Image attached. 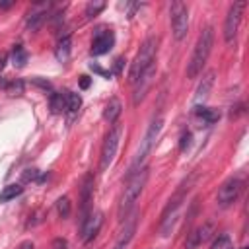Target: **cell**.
Listing matches in <instances>:
<instances>
[{"instance_id":"cell-30","label":"cell","mask_w":249,"mask_h":249,"mask_svg":"<svg viewBox=\"0 0 249 249\" xmlns=\"http://www.w3.org/2000/svg\"><path fill=\"white\" fill-rule=\"evenodd\" d=\"M6 62H8V54L6 53H0V74H2L4 66H6Z\"/></svg>"},{"instance_id":"cell-29","label":"cell","mask_w":249,"mask_h":249,"mask_svg":"<svg viewBox=\"0 0 249 249\" xmlns=\"http://www.w3.org/2000/svg\"><path fill=\"white\" fill-rule=\"evenodd\" d=\"M189 144H191V132H185V134L181 136V150L189 148Z\"/></svg>"},{"instance_id":"cell-16","label":"cell","mask_w":249,"mask_h":249,"mask_svg":"<svg viewBox=\"0 0 249 249\" xmlns=\"http://www.w3.org/2000/svg\"><path fill=\"white\" fill-rule=\"evenodd\" d=\"M214 78H216V72H214V70H208V72L202 74V78H200V82H198V86H196V89H195V103H196V105L204 103L206 97L210 95V89H212V86H214Z\"/></svg>"},{"instance_id":"cell-20","label":"cell","mask_w":249,"mask_h":249,"mask_svg":"<svg viewBox=\"0 0 249 249\" xmlns=\"http://www.w3.org/2000/svg\"><path fill=\"white\" fill-rule=\"evenodd\" d=\"M12 64L16 68H23L27 64V53H25V49L21 45H16L12 49Z\"/></svg>"},{"instance_id":"cell-28","label":"cell","mask_w":249,"mask_h":249,"mask_svg":"<svg viewBox=\"0 0 249 249\" xmlns=\"http://www.w3.org/2000/svg\"><path fill=\"white\" fill-rule=\"evenodd\" d=\"M51 249H68V241L64 237H56V239H53Z\"/></svg>"},{"instance_id":"cell-3","label":"cell","mask_w":249,"mask_h":249,"mask_svg":"<svg viewBox=\"0 0 249 249\" xmlns=\"http://www.w3.org/2000/svg\"><path fill=\"white\" fill-rule=\"evenodd\" d=\"M161 126H163V117H161V113H158V115L152 117L148 128H146V132H144V138H142V142H140L138 154H136V158H134V161H132V165H130L128 175H132L134 171H138L140 167H144V161H146V158L150 156V152H152V148H154V144H156V140H158V136H160V132H161ZM128 175H126V177H128Z\"/></svg>"},{"instance_id":"cell-24","label":"cell","mask_w":249,"mask_h":249,"mask_svg":"<svg viewBox=\"0 0 249 249\" xmlns=\"http://www.w3.org/2000/svg\"><path fill=\"white\" fill-rule=\"evenodd\" d=\"M103 8H105V2H103V0H93V2H89V4L86 6V18H88V19L95 18Z\"/></svg>"},{"instance_id":"cell-11","label":"cell","mask_w":249,"mask_h":249,"mask_svg":"<svg viewBox=\"0 0 249 249\" xmlns=\"http://www.w3.org/2000/svg\"><path fill=\"white\" fill-rule=\"evenodd\" d=\"M91 200H93V175L88 173L82 181V189H80V220L78 224H82L89 212H91Z\"/></svg>"},{"instance_id":"cell-15","label":"cell","mask_w":249,"mask_h":249,"mask_svg":"<svg viewBox=\"0 0 249 249\" xmlns=\"http://www.w3.org/2000/svg\"><path fill=\"white\" fill-rule=\"evenodd\" d=\"M49 8H51V4H35V6L31 8V12L27 14L25 27H27L29 31H37V29L43 25V21L47 19Z\"/></svg>"},{"instance_id":"cell-17","label":"cell","mask_w":249,"mask_h":249,"mask_svg":"<svg viewBox=\"0 0 249 249\" xmlns=\"http://www.w3.org/2000/svg\"><path fill=\"white\" fill-rule=\"evenodd\" d=\"M70 47H72V41H70V35H64V37H60L58 39V43H56V49H54V56H56V60L58 62H68V58H70Z\"/></svg>"},{"instance_id":"cell-1","label":"cell","mask_w":249,"mask_h":249,"mask_svg":"<svg viewBox=\"0 0 249 249\" xmlns=\"http://www.w3.org/2000/svg\"><path fill=\"white\" fill-rule=\"evenodd\" d=\"M148 175H150V169L144 165V167H140L138 171H134L132 175H128V177L124 179V189H123V195H121V198H119V208H117V214H119L121 220H124V218L130 214L134 202L138 200L140 193H142L144 187H146Z\"/></svg>"},{"instance_id":"cell-9","label":"cell","mask_w":249,"mask_h":249,"mask_svg":"<svg viewBox=\"0 0 249 249\" xmlns=\"http://www.w3.org/2000/svg\"><path fill=\"white\" fill-rule=\"evenodd\" d=\"M241 189H243V183H241L239 177H230V179H226V181L220 185L218 195H216V202H218V206H220V208H228V206H231V204L237 200Z\"/></svg>"},{"instance_id":"cell-25","label":"cell","mask_w":249,"mask_h":249,"mask_svg":"<svg viewBox=\"0 0 249 249\" xmlns=\"http://www.w3.org/2000/svg\"><path fill=\"white\" fill-rule=\"evenodd\" d=\"M56 212H58V216H60L62 220L70 216V198H68V196H60V198L56 200Z\"/></svg>"},{"instance_id":"cell-2","label":"cell","mask_w":249,"mask_h":249,"mask_svg":"<svg viewBox=\"0 0 249 249\" xmlns=\"http://www.w3.org/2000/svg\"><path fill=\"white\" fill-rule=\"evenodd\" d=\"M212 45H214V29L208 25V27H204L200 31V35H198V39L195 43L193 54H191V58L187 62V78H196L202 72V68H204V64H206L208 56H210Z\"/></svg>"},{"instance_id":"cell-8","label":"cell","mask_w":249,"mask_h":249,"mask_svg":"<svg viewBox=\"0 0 249 249\" xmlns=\"http://www.w3.org/2000/svg\"><path fill=\"white\" fill-rule=\"evenodd\" d=\"M245 2L239 0V2H233L226 14V21H224V41L226 45H231L237 37V31H239V25H241V18H243V10H245Z\"/></svg>"},{"instance_id":"cell-32","label":"cell","mask_w":249,"mask_h":249,"mask_svg":"<svg viewBox=\"0 0 249 249\" xmlns=\"http://www.w3.org/2000/svg\"><path fill=\"white\" fill-rule=\"evenodd\" d=\"M80 86L86 89V88L89 86V78H88V76H82V80H80Z\"/></svg>"},{"instance_id":"cell-22","label":"cell","mask_w":249,"mask_h":249,"mask_svg":"<svg viewBox=\"0 0 249 249\" xmlns=\"http://www.w3.org/2000/svg\"><path fill=\"white\" fill-rule=\"evenodd\" d=\"M23 193V187L21 185H6L2 191H0V202H8L16 196H19Z\"/></svg>"},{"instance_id":"cell-27","label":"cell","mask_w":249,"mask_h":249,"mask_svg":"<svg viewBox=\"0 0 249 249\" xmlns=\"http://www.w3.org/2000/svg\"><path fill=\"white\" fill-rule=\"evenodd\" d=\"M6 91H8L10 95H19V93L23 91V82H21V80H12V82H8V84H6Z\"/></svg>"},{"instance_id":"cell-6","label":"cell","mask_w":249,"mask_h":249,"mask_svg":"<svg viewBox=\"0 0 249 249\" xmlns=\"http://www.w3.org/2000/svg\"><path fill=\"white\" fill-rule=\"evenodd\" d=\"M121 136H123V124L115 123L111 126V130L105 134V140L101 146V156H99V169L101 171H105L113 163L117 150H119V144H121Z\"/></svg>"},{"instance_id":"cell-33","label":"cell","mask_w":249,"mask_h":249,"mask_svg":"<svg viewBox=\"0 0 249 249\" xmlns=\"http://www.w3.org/2000/svg\"><path fill=\"white\" fill-rule=\"evenodd\" d=\"M121 66H123V58H117V60H115V72H117V74L121 72Z\"/></svg>"},{"instance_id":"cell-7","label":"cell","mask_w":249,"mask_h":249,"mask_svg":"<svg viewBox=\"0 0 249 249\" xmlns=\"http://www.w3.org/2000/svg\"><path fill=\"white\" fill-rule=\"evenodd\" d=\"M169 19H171V31L177 41H181L189 31V8L181 0H173L169 4Z\"/></svg>"},{"instance_id":"cell-14","label":"cell","mask_w":249,"mask_h":249,"mask_svg":"<svg viewBox=\"0 0 249 249\" xmlns=\"http://www.w3.org/2000/svg\"><path fill=\"white\" fill-rule=\"evenodd\" d=\"M154 76H156V62L134 82V91H132V103L134 105H138L146 97V93H148V89H150V86L154 82Z\"/></svg>"},{"instance_id":"cell-23","label":"cell","mask_w":249,"mask_h":249,"mask_svg":"<svg viewBox=\"0 0 249 249\" xmlns=\"http://www.w3.org/2000/svg\"><path fill=\"white\" fill-rule=\"evenodd\" d=\"M49 105H51V113H54V115L64 113V93L53 91V93L49 95Z\"/></svg>"},{"instance_id":"cell-34","label":"cell","mask_w":249,"mask_h":249,"mask_svg":"<svg viewBox=\"0 0 249 249\" xmlns=\"http://www.w3.org/2000/svg\"><path fill=\"white\" fill-rule=\"evenodd\" d=\"M19 249H33V243L25 241V243H21V247H19Z\"/></svg>"},{"instance_id":"cell-21","label":"cell","mask_w":249,"mask_h":249,"mask_svg":"<svg viewBox=\"0 0 249 249\" xmlns=\"http://www.w3.org/2000/svg\"><path fill=\"white\" fill-rule=\"evenodd\" d=\"M196 117H200L206 124H212V123H216L218 119H220V113L216 111V109H210V107H196Z\"/></svg>"},{"instance_id":"cell-10","label":"cell","mask_w":249,"mask_h":249,"mask_svg":"<svg viewBox=\"0 0 249 249\" xmlns=\"http://www.w3.org/2000/svg\"><path fill=\"white\" fill-rule=\"evenodd\" d=\"M123 226L117 233V239H115V245L113 249H126V245L130 243V239L134 237L136 233V226H138V212H130L124 220H121Z\"/></svg>"},{"instance_id":"cell-18","label":"cell","mask_w":249,"mask_h":249,"mask_svg":"<svg viewBox=\"0 0 249 249\" xmlns=\"http://www.w3.org/2000/svg\"><path fill=\"white\" fill-rule=\"evenodd\" d=\"M121 111H123V105H121V101L117 99V97H113V99H109V103L105 105V109H103V119L107 121V123H117V119H119V115H121Z\"/></svg>"},{"instance_id":"cell-31","label":"cell","mask_w":249,"mask_h":249,"mask_svg":"<svg viewBox=\"0 0 249 249\" xmlns=\"http://www.w3.org/2000/svg\"><path fill=\"white\" fill-rule=\"evenodd\" d=\"M33 82H35L37 86H41L43 89H51V84H49V82H43V80H39V78H35Z\"/></svg>"},{"instance_id":"cell-4","label":"cell","mask_w":249,"mask_h":249,"mask_svg":"<svg viewBox=\"0 0 249 249\" xmlns=\"http://www.w3.org/2000/svg\"><path fill=\"white\" fill-rule=\"evenodd\" d=\"M156 54H158V39H156V37H148V39L140 45V49H138L134 60L130 62V70H128V80H130V84H134V82L156 62Z\"/></svg>"},{"instance_id":"cell-12","label":"cell","mask_w":249,"mask_h":249,"mask_svg":"<svg viewBox=\"0 0 249 249\" xmlns=\"http://www.w3.org/2000/svg\"><path fill=\"white\" fill-rule=\"evenodd\" d=\"M101 226H103V212H99V210L93 212V210H91L89 216L80 224V237H82V241H84V243L91 241V239L99 233Z\"/></svg>"},{"instance_id":"cell-5","label":"cell","mask_w":249,"mask_h":249,"mask_svg":"<svg viewBox=\"0 0 249 249\" xmlns=\"http://www.w3.org/2000/svg\"><path fill=\"white\" fill-rule=\"evenodd\" d=\"M187 191H189V183H183L173 193V196L167 200V204H165V208L161 212V220H160V233L163 237H167L171 233V230H173V226H175V222L179 218V210L183 206V200L187 196Z\"/></svg>"},{"instance_id":"cell-19","label":"cell","mask_w":249,"mask_h":249,"mask_svg":"<svg viewBox=\"0 0 249 249\" xmlns=\"http://www.w3.org/2000/svg\"><path fill=\"white\" fill-rule=\"evenodd\" d=\"M82 107V97L76 93V91H64V111L68 115H76Z\"/></svg>"},{"instance_id":"cell-26","label":"cell","mask_w":249,"mask_h":249,"mask_svg":"<svg viewBox=\"0 0 249 249\" xmlns=\"http://www.w3.org/2000/svg\"><path fill=\"white\" fill-rule=\"evenodd\" d=\"M210 249H231V239H230V235H228V233H220L218 239L212 243Z\"/></svg>"},{"instance_id":"cell-13","label":"cell","mask_w":249,"mask_h":249,"mask_svg":"<svg viewBox=\"0 0 249 249\" xmlns=\"http://www.w3.org/2000/svg\"><path fill=\"white\" fill-rule=\"evenodd\" d=\"M113 45H115V35H113V31H111V29H97L95 35H93L89 53H91L93 56H99V54L109 53Z\"/></svg>"}]
</instances>
